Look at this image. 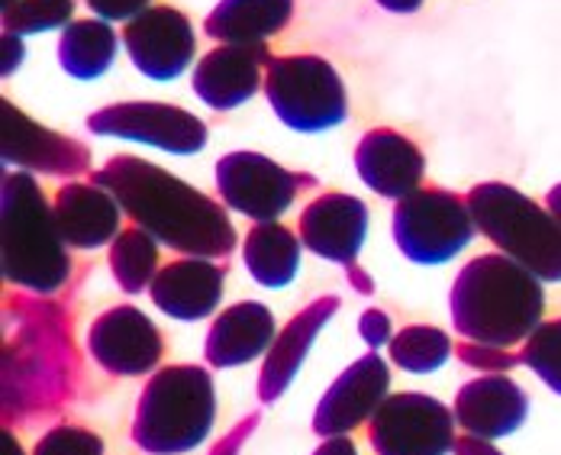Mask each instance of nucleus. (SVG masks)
I'll return each mask as SVG.
<instances>
[{
  "mask_svg": "<svg viewBox=\"0 0 561 455\" xmlns=\"http://www.w3.org/2000/svg\"><path fill=\"white\" fill-rule=\"evenodd\" d=\"M91 184L111 191L136 227L181 255L214 262L229 259L239 246L226 204L207 197L156 162L116 156L104 169L91 171Z\"/></svg>",
  "mask_w": 561,
  "mask_h": 455,
  "instance_id": "nucleus-1",
  "label": "nucleus"
},
{
  "mask_svg": "<svg viewBox=\"0 0 561 455\" xmlns=\"http://www.w3.org/2000/svg\"><path fill=\"white\" fill-rule=\"evenodd\" d=\"M16 330L3 345V420L20 423L56 413L78 385L71 333L61 323V307L49 300L13 297Z\"/></svg>",
  "mask_w": 561,
  "mask_h": 455,
  "instance_id": "nucleus-2",
  "label": "nucleus"
},
{
  "mask_svg": "<svg viewBox=\"0 0 561 455\" xmlns=\"http://www.w3.org/2000/svg\"><path fill=\"white\" fill-rule=\"evenodd\" d=\"M451 327L461 340L513 349L529 340L546 314L542 282L504 252L471 259L449 291Z\"/></svg>",
  "mask_w": 561,
  "mask_h": 455,
  "instance_id": "nucleus-3",
  "label": "nucleus"
},
{
  "mask_svg": "<svg viewBox=\"0 0 561 455\" xmlns=\"http://www.w3.org/2000/svg\"><path fill=\"white\" fill-rule=\"evenodd\" d=\"M0 272L33 294H58L71 278V259L53 204L30 171H7L0 187Z\"/></svg>",
  "mask_w": 561,
  "mask_h": 455,
  "instance_id": "nucleus-4",
  "label": "nucleus"
},
{
  "mask_svg": "<svg viewBox=\"0 0 561 455\" xmlns=\"http://www.w3.org/2000/svg\"><path fill=\"white\" fill-rule=\"evenodd\" d=\"M217 417L214 378L201 365L159 368L136 403L133 443L149 455H184L207 443Z\"/></svg>",
  "mask_w": 561,
  "mask_h": 455,
  "instance_id": "nucleus-5",
  "label": "nucleus"
},
{
  "mask_svg": "<svg viewBox=\"0 0 561 455\" xmlns=\"http://www.w3.org/2000/svg\"><path fill=\"white\" fill-rule=\"evenodd\" d=\"M465 197L478 232L506 259L519 262L539 282H561V224L542 204L504 181L474 184Z\"/></svg>",
  "mask_w": 561,
  "mask_h": 455,
  "instance_id": "nucleus-6",
  "label": "nucleus"
},
{
  "mask_svg": "<svg viewBox=\"0 0 561 455\" xmlns=\"http://www.w3.org/2000/svg\"><path fill=\"white\" fill-rule=\"evenodd\" d=\"M468 197L426 184L393 207V242L413 265H446L474 239Z\"/></svg>",
  "mask_w": 561,
  "mask_h": 455,
  "instance_id": "nucleus-7",
  "label": "nucleus"
},
{
  "mask_svg": "<svg viewBox=\"0 0 561 455\" xmlns=\"http://www.w3.org/2000/svg\"><path fill=\"white\" fill-rule=\"evenodd\" d=\"M265 98L284 126L323 133L348 116V94L339 71L320 56H275L265 71Z\"/></svg>",
  "mask_w": 561,
  "mask_h": 455,
  "instance_id": "nucleus-8",
  "label": "nucleus"
},
{
  "mask_svg": "<svg viewBox=\"0 0 561 455\" xmlns=\"http://www.w3.org/2000/svg\"><path fill=\"white\" fill-rule=\"evenodd\" d=\"M317 184L313 174L284 169L262 152H229L217 162L224 204L255 224H275L304 191H317Z\"/></svg>",
  "mask_w": 561,
  "mask_h": 455,
  "instance_id": "nucleus-9",
  "label": "nucleus"
},
{
  "mask_svg": "<svg viewBox=\"0 0 561 455\" xmlns=\"http://www.w3.org/2000/svg\"><path fill=\"white\" fill-rule=\"evenodd\" d=\"M455 410L433 395L400 391L378 407L368 423L375 455H449L455 446Z\"/></svg>",
  "mask_w": 561,
  "mask_h": 455,
  "instance_id": "nucleus-10",
  "label": "nucleus"
},
{
  "mask_svg": "<svg viewBox=\"0 0 561 455\" xmlns=\"http://www.w3.org/2000/svg\"><path fill=\"white\" fill-rule=\"evenodd\" d=\"M88 129L94 136L133 139L174 156H194L207 146L204 120H197L184 107L159 104V101H126V104L101 107L88 116Z\"/></svg>",
  "mask_w": 561,
  "mask_h": 455,
  "instance_id": "nucleus-11",
  "label": "nucleus"
},
{
  "mask_svg": "<svg viewBox=\"0 0 561 455\" xmlns=\"http://www.w3.org/2000/svg\"><path fill=\"white\" fill-rule=\"evenodd\" d=\"M91 359L116 378H142L152 375L162 362L165 340L159 327L133 304H119L104 310L88 330Z\"/></svg>",
  "mask_w": 561,
  "mask_h": 455,
  "instance_id": "nucleus-12",
  "label": "nucleus"
},
{
  "mask_svg": "<svg viewBox=\"0 0 561 455\" xmlns=\"http://www.w3.org/2000/svg\"><path fill=\"white\" fill-rule=\"evenodd\" d=\"M123 46L133 65L152 81L181 78L197 53V33L191 20L169 3H156L142 10L136 20L123 26Z\"/></svg>",
  "mask_w": 561,
  "mask_h": 455,
  "instance_id": "nucleus-13",
  "label": "nucleus"
},
{
  "mask_svg": "<svg viewBox=\"0 0 561 455\" xmlns=\"http://www.w3.org/2000/svg\"><path fill=\"white\" fill-rule=\"evenodd\" d=\"M0 156L3 166L43 174H84L91 171V149L71 136L39 126L7 98L0 101Z\"/></svg>",
  "mask_w": 561,
  "mask_h": 455,
  "instance_id": "nucleus-14",
  "label": "nucleus"
},
{
  "mask_svg": "<svg viewBox=\"0 0 561 455\" xmlns=\"http://www.w3.org/2000/svg\"><path fill=\"white\" fill-rule=\"evenodd\" d=\"M388 398H391V368L378 352H368L358 362H352L320 398L313 413V433L327 440L348 436L362 423H371V417Z\"/></svg>",
  "mask_w": 561,
  "mask_h": 455,
  "instance_id": "nucleus-15",
  "label": "nucleus"
},
{
  "mask_svg": "<svg viewBox=\"0 0 561 455\" xmlns=\"http://www.w3.org/2000/svg\"><path fill=\"white\" fill-rule=\"evenodd\" d=\"M297 236L313 255L355 272L362 269L358 252L368 236V204L342 191H327L300 211Z\"/></svg>",
  "mask_w": 561,
  "mask_h": 455,
  "instance_id": "nucleus-16",
  "label": "nucleus"
},
{
  "mask_svg": "<svg viewBox=\"0 0 561 455\" xmlns=\"http://www.w3.org/2000/svg\"><path fill=\"white\" fill-rule=\"evenodd\" d=\"M272 53L265 43L259 46H239L226 43L210 49L194 68V94L210 107V111H236L249 98L259 94L265 84L262 71H268Z\"/></svg>",
  "mask_w": 561,
  "mask_h": 455,
  "instance_id": "nucleus-17",
  "label": "nucleus"
},
{
  "mask_svg": "<svg viewBox=\"0 0 561 455\" xmlns=\"http://www.w3.org/2000/svg\"><path fill=\"white\" fill-rule=\"evenodd\" d=\"M355 171L368 191L388 201H403L407 194L423 187L426 159L413 139L403 133L378 126L368 129L355 146Z\"/></svg>",
  "mask_w": 561,
  "mask_h": 455,
  "instance_id": "nucleus-18",
  "label": "nucleus"
},
{
  "mask_svg": "<svg viewBox=\"0 0 561 455\" xmlns=\"http://www.w3.org/2000/svg\"><path fill=\"white\" fill-rule=\"evenodd\" d=\"M451 410L465 433L481 440H504L526 423L529 398L510 375H484L458 388Z\"/></svg>",
  "mask_w": 561,
  "mask_h": 455,
  "instance_id": "nucleus-19",
  "label": "nucleus"
},
{
  "mask_svg": "<svg viewBox=\"0 0 561 455\" xmlns=\"http://www.w3.org/2000/svg\"><path fill=\"white\" fill-rule=\"evenodd\" d=\"M224 287L226 269H220L217 262L181 255L169 265H162L149 294H152V304L162 314H169L171 320L194 323V320H207L220 307Z\"/></svg>",
  "mask_w": 561,
  "mask_h": 455,
  "instance_id": "nucleus-20",
  "label": "nucleus"
},
{
  "mask_svg": "<svg viewBox=\"0 0 561 455\" xmlns=\"http://www.w3.org/2000/svg\"><path fill=\"white\" fill-rule=\"evenodd\" d=\"M53 214H56L58 232L65 239L68 249L78 252H94L113 242L123 229V207L116 204L111 191L98 187V184H84V181H71L56 191L53 201Z\"/></svg>",
  "mask_w": 561,
  "mask_h": 455,
  "instance_id": "nucleus-21",
  "label": "nucleus"
},
{
  "mask_svg": "<svg viewBox=\"0 0 561 455\" xmlns=\"http://www.w3.org/2000/svg\"><path fill=\"white\" fill-rule=\"evenodd\" d=\"M275 337H278L275 314L259 300H239V304L220 310V317L214 320V327L207 333V342H204L207 365L210 368L249 365V362L268 355Z\"/></svg>",
  "mask_w": 561,
  "mask_h": 455,
  "instance_id": "nucleus-22",
  "label": "nucleus"
},
{
  "mask_svg": "<svg viewBox=\"0 0 561 455\" xmlns=\"http://www.w3.org/2000/svg\"><path fill=\"white\" fill-rule=\"evenodd\" d=\"M336 310L339 297L327 294V297H317L313 304H307L297 317H290V323L275 337L265 362H262V375H259V400L262 403H275L290 388L310 345L320 337V330L336 317Z\"/></svg>",
  "mask_w": 561,
  "mask_h": 455,
  "instance_id": "nucleus-23",
  "label": "nucleus"
},
{
  "mask_svg": "<svg viewBox=\"0 0 561 455\" xmlns=\"http://www.w3.org/2000/svg\"><path fill=\"white\" fill-rule=\"evenodd\" d=\"M294 0H220L204 20V33L214 43L259 46L290 23Z\"/></svg>",
  "mask_w": 561,
  "mask_h": 455,
  "instance_id": "nucleus-24",
  "label": "nucleus"
},
{
  "mask_svg": "<svg viewBox=\"0 0 561 455\" xmlns=\"http://www.w3.org/2000/svg\"><path fill=\"white\" fill-rule=\"evenodd\" d=\"M300 236L284 224H255L245 232L242 262L262 287H287L300 272Z\"/></svg>",
  "mask_w": 561,
  "mask_h": 455,
  "instance_id": "nucleus-25",
  "label": "nucleus"
},
{
  "mask_svg": "<svg viewBox=\"0 0 561 455\" xmlns=\"http://www.w3.org/2000/svg\"><path fill=\"white\" fill-rule=\"evenodd\" d=\"M123 39H116L113 26L107 20H75L71 26L61 30L58 39V61L65 68V75L78 78V81H91L107 75L113 61H116V49Z\"/></svg>",
  "mask_w": 561,
  "mask_h": 455,
  "instance_id": "nucleus-26",
  "label": "nucleus"
},
{
  "mask_svg": "<svg viewBox=\"0 0 561 455\" xmlns=\"http://www.w3.org/2000/svg\"><path fill=\"white\" fill-rule=\"evenodd\" d=\"M159 239L149 236L146 229L129 227L123 229L111 242V272L116 285L126 294H139L152 287L156 275L162 272V252Z\"/></svg>",
  "mask_w": 561,
  "mask_h": 455,
  "instance_id": "nucleus-27",
  "label": "nucleus"
},
{
  "mask_svg": "<svg viewBox=\"0 0 561 455\" xmlns=\"http://www.w3.org/2000/svg\"><path fill=\"white\" fill-rule=\"evenodd\" d=\"M391 362L410 375H430L443 368L455 352V342L446 330L430 323H410L391 340Z\"/></svg>",
  "mask_w": 561,
  "mask_h": 455,
  "instance_id": "nucleus-28",
  "label": "nucleus"
},
{
  "mask_svg": "<svg viewBox=\"0 0 561 455\" xmlns=\"http://www.w3.org/2000/svg\"><path fill=\"white\" fill-rule=\"evenodd\" d=\"M75 0H13L3 7V33L30 36V33H49L65 30L75 20Z\"/></svg>",
  "mask_w": 561,
  "mask_h": 455,
  "instance_id": "nucleus-29",
  "label": "nucleus"
},
{
  "mask_svg": "<svg viewBox=\"0 0 561 455\" xmlns=\"http://www.w3.org/2000/svg\"><path fill=\"white\" fill-rule=\"evenodd\" d=\"M519 359L533 368L536 378H542L546 388L561 395V317L539 323V330L523 342Z\"/></svg>",
  "mask_w": 561,
  "mask_h": 455,
  "instance_id": "nucleus-30",
  "label": "nucleus"
},
{
  "mask_svg": "<svg viewBox=\"0 0 561 455\" xmlns=\"http://www.w3.org/2000/svg\"><path fill=\"white\" fill-rule=\"evenodd\" d=\"M33 455H104V440L84 426H56L36 443Z\"/></svg>",
  "mask_w": 561,
  "mask_h": 455,
  "instance_id": "nucleus-31",
  "label": "nucleus"
},
{
  "mask_svg": "<svg viewBox=\"0 0 561 455\" xmlns=\"http://www.w3.org/2000/svg\"><path fill=\"white\" fill-rule=\"evenodd\" d=\"M455 359L465 368H474L481 375H506L510 368L523 365V359L510 349H497V345H481V342L458 340L455 342Z\"/></svg>",
  "mask_w": 561,
  "mask_h": 455,
  "instance_id": "nucleus-32",
  "label": "nucleus"
},
{
  "mask_svg": "<svg viewBox=\"0 0 561 455\" xmlns=\"http://www.w3.org/2000/svg\"><path fill=\"white\" fill-rule=\"evenodd\" d=\"M358 333H362V340H365V345H368L371 352H378V349L391 345V340L397 337V333H393L391 317H388L385 310H378V307H368V310L362 314V320H358Z\"/></svg>",
  "mask_w": 561,
  "mask_h": 455,
  "instance_id": "nucleus-33",
  "label": "nucleus"
},
{
  "mask_svg": "<svg viewBox=\"0 0 561 455\" xmlns=\"http://www.w3.org/2000/svg\"><path fill=\"white\" fill-rule=\"evenodd\" d=\"M88 7H91V13L98 16V20H136L142 10H149L152 7V0H84Z\"/></svg>",
  "mask_w": 561,
  "mask_h": 455,
  "instance_id": "nucleus-34",
  "label": "nucleus"
},
{
  "mask_svg": "<svg viewBox=\"0 0 561 455\" xmlns=\"http://www.w3.org/2000/svg\"><path fill=\"white\" fill-rule=\"evenodd\" d=\"M255 426H259V413H249V417H245V420H242V423H239L232 433H229V436H224V440L214 446V453L210 455H239L242 443L252 436V430H255Z\"/></svg>",
  "mask_w": 561,
  "mask_h": 455,
  "instance_id": "nucleus-35",
  "label": "nucleus"
},
{
  "mask_svg": "<svg viewBox=\"0 0 561 455\" xmlns=\"http://www.w3.org/2000/svg\"><path fill=\"white\" fill-rule=\"evenodd\" d=\"M0 75L7 78V75H13L16 68H20V61H23V43H20V36H13V33H3L0 36Z\"/></svg>",
  "mask_w": 561,
  "mask_h": 455,
  "instance_id": "nucleus-36",
  "label": "nucleus"
},
{
  "mask_svg": "<svg viewBox=\"0 0 561 455\" xmlns=\"http://www.w3.org/2000/svg\"><path fill=\"white\" fill-rule=\"evenodd\" d=\"M451 453L455 455H504L497 446H494V440H481V436H471V433H461V436H455V446H451Z\"/></svg>",
  "mask_w": 561,
  "mask_h": 455,
  "instance_id": "nucleus-37",
  "label": "nucleus"
},
{
  "mask_svg": "<svg viewBox=\"0 0 561 455\" xmlns=\"http://www.w3.org/2000/svg\"><path fill=\"white\" fill-rule=\"evenodd\" d=\"M313 455H358V450H355L352 436H330L320 443V450Z\"/></svg>",
  "mask_w": 561,
  "mask_h": 455,
  "instance_id": "nucleus-38",
  "label": "nucleus"
},
{
  "mask_svg": "<svg viewBox=\"0 0 561 455\" xmlns=\"http://www.w3.org/2000/svg\"><path fill=\"white\" fill-rule=\"evenodd\" d=\"M378 3H381L385 10H391V13H400V16H403V13H416V10L423 7V0H378Z\"/></svg>",
  "mask_w": 561,
  "mask_h": 455,
  "instance_id": "nucleus-39",
  "label": "nucleus"
},
{
  "mask_svg": "<svg viewBox=\"0 0 561 455\" xmlns=\"http://www.w3.org/2000/svg\"><path fill=\"white\" fill-rule=\"evenodd\" d=\"M0 450H3V455H23V446H20V440L3 426L0 430Z\"/></svg>",
  "mask_w": 561,
  "mask_h": 455,
  "instance_id": "nucleus-40",
  "label": "nucleus"
},
{
  "mask_svg": "<svg viewBox=\"0 0 561 455\" xmlns=\"http://www.w3.org/2000/svg\"><path fill=\"white\" fill-rule=\"evenodd\" d=\"M546 211L561 224V184H556V187L546 194Z\"/></svg>",
  "mask_w": 561,
  "mask_h": 455,
  "instance_id": "nucleus-41",
  "label": "nucleus"
},
{
  "mask_svg": "<svg viewBox=\"0 0 561 455\" xmlns=\"http://www.w3.org/2000/svg\"><path fill=\"white\" fill-rule=\"evenodd\" d=\"M10 3H13V0H3V7H10Z\"/></svg>",
  "mask_w": 561,
  "mask_h": 455,
  "instance_id": "nucleus-42",
  "label": "nucleus"
}]
</instances>
